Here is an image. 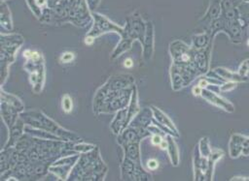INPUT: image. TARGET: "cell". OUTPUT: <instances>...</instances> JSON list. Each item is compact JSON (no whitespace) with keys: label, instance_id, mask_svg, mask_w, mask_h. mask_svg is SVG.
I'll use <instances>...</instances> for the list:
<instances>
[{"label":"cell","instance_id":"cell-25","mask_svg":"<svg viewBox=\"0 0 249 181\" xmlns=\"http://www.w3.org/2000/svg\"><path fill=\"white\" fill-rule=\"evenodd\" d=\"M124 66L126 68H131L132 66H134V61H132V59L131 58H127L124 62Z\"/></svg>","mask_w":249,"mask_h":181},{"label":"cell","instance_id":"cell-20","mask_svg":"<svg viewBox=\"0 0 249 181\" xmlns=\"http://www.w3.org/2000/svg\"><path fill=\"white\" fill-rule=\"evenodd\" d=\"M73 59H74V53H69V51L62 53V56H60V61H62V63H69V62H71Z\"/></svg>","mask_w":249,"mask_h":181},{"label":"cell","instance_id":"cell-11","mask_svg":"<svg viewBox=\"0 0 249 181\" xmlns=\"http://www.w3.org/2000/svg\"><path fill=\"white\" fill-rule=\"evenodd\" d=\"M127 117H128V108H123L117 111L116 116L110 125V129L114 134L119 135L124 128L128 127L127 125Z\"/></svg>","mask_w":249,"mask_h":181},{"label":"cell","instance_id":"cell-8","mask_svg":"<svg viewBox=\"0 0 249 181\" xmlns=\"http://www.w3.org/2000/svg\"><path fill=\"white\" fill-rule=\"evenodd\" d=\"M149 133L146 130H144L141 127H134V126H129V127L124 128L120 134L118 135L117 142L122 147H124L126 145L129 144V143L134 142H139L142 137L149 136Z\"/></svg>","mask_w":249,"mask_h":181},{"label":"cell","instance_id":"cell-19","mask_svg":"<svg viewBox=\"0 0 249 181\" xmlns=\"http://www.w3.org/2000/svg\"><path fill=\"white\" fill-rule=\"evenodd\" d=\"M199 150H201V156L209 157V155L211 154L210 147H209V144H208V140L206 137L201 139V142H199Z\"/></svg>","mask_w":249,"mask_h":181},{"label":"cell","instance_id":"cell-2","mask_svg":"<svg viewBox=\"0 0 249 181\" xmlns=\"http://www.w3.org/2000/svg\"><path fill=\"white\" fill-rule=\"evenodd\" d=\"M20 118L25 123V125L30 126L35 129H41L47 132L56 135L64 142H81V137H78L76 134L65 130L60 126L46 116L42 111H22L20 113Z\"/></svg>","mask_w":249,"mask_h":181},{"label":"cell","instance_id":"cell-6","mask_svg":"<svg viewBox=\"0 0 249 181\" xmlns=\"http://www.w3.org/2000/svg\"><path fill=\"white\" fill-rule=\"evenodd\" d=\"M80 153L69 155L59 158L56 162L52 163V165L49 168V171L57 175L59 179L66 180L68 179V176L73 169V166L76 165L80 158Z\"/></svg>","mask_w":249,"mask_h":181},{"label":"cell","instance_id":"cell-28","mask_svg":"<svg viewBox=\"0 0 249 181\" xmlns=\"http://www.w3.org/2000/svg\"><path fill=\"white\" fill-rule=\"evenodd\" d=\"M248 46H249V41H248Z\"/></svg>","mask_w":249,"mask_h":181},{"label":"cell","instance_id":"cell-4","mask_svg":"<svg viewBox=\"0 0 249 181\" xmlns=\"http://www.w3.org/2000/svg\"><path fill=\"white\" fill-rule=\"evenodd\" d=\"M134 85L121 90L111 91L106 95L98 108L97 113H111L126 108L131 98Z\"/></svg>","mask_w":249,"mask_h":181},{"label":"cell","instance_id":"cell-1","mask_svg":"<svg viewBox=\"0 0 249 181\" xmlns=\"http://www.w3.org/2000/svg\"><path fill=\"white\" fill-rule=\"evenodd\" d=\"M107 172V166L99 156V150L82 153L76 165L73 166L68 180H103Z\"/></svg>","mask_w":249,"mask_h":181},{"label":"cell","instance_id":"cell-18","mask_svg":"<svg viewBox=\"0 0 249 181\" xmlns=\"http://www.w3.org/2000/svg\"><path fill=\"white\" fill-rule=\"evenodd\" d=\"M62 110L64 111V113H71L72 108H73V101H72L71 97L67 95V94L62 97Z\"/></svg>","mask_w":249,"mask_h":181},{"label":"cell","instance_id":"cell-15","mask_svg":"<svg viewBox=\"0 0 249 181\" xmlns=\"http://www.w3.org/2000/svg\"><path fill=\"white\" fill-rule=\"evenodd\" d=\"M124 148V158L129 159L134 162L140 163V151H139V142H134L126 145Z\"/></svg>","mask_w":249,"mask_h":181},{"label":"cell","instance_id":"cell-27","mask_svg":"<svg viewBox=\"0 0 249 181\" xmlns=\"http://www.w3.org/2000/svg\"><path fill=\"white\" fill-rule=\"evenodd\" d=\"M37 2H38V5H39V6H41V5L45 4V2H46V1H45V0H38V1H37Z\"/></svg>","mask_w":249,"mask_h":181},{"label":"cell","instance_id":"cell-23","mask_svg":"<svg viewBox=\"0 0 249 181\" xmlns=\"http://www.w3.org/2000/svg\"><path fill=\"white\" fill-rule=\"evenodd\" d=\"M234 86H236V83L233 82H229L227 84H224L221 87V90H230V89H233Z\"/></svg>","mask_w":249,"mask_h":181},{"label":"cell","instance_id":"cell-21","mask_svg":"<svg viewBox=\"0 0 249 181\" xmlns=\"http://www.w3.org/2000/svg\"><path fill=\"white\" fill-rule=\"evenodd\" d=\"M147 166H148L150 171H154V169H156L159 166V163L156 159H150L147 162Z\"/></svg>","mask_w":249,"mask_h":181},{"label":"cell","instance_id":"cell-17","mask_svg":"<svg viewBox=\"0 0 249 181\" xmlns=\"http://www.w3.org/2000/svg\"><path fill=\"white\" fill-rule=\"evenodd\" d=\"M97 147L94 144H89V143H85V142H75L74 145H73V149L77 153H87V152H90L92 150Z\"/></svg>","mask_w":249,"mask_h":181},{"label":"cell","instance_id":"cell-12","mask_svg":"<svg viewBox=\"0 0 249 181\" xmlns=\"http://www.w3.org/2000/svg\"><path fill=\"white\" fill-rule=\"evenodd\" d=\"M201 96L204 97V99H206L208 102H210V103H212V104L218 106V107H220V108H222L223 110H226V111H234V107L230 104V103L225 101L224 99L220 98L219 96L215 95L213 92H211L209 89H207V88L202 89Z\"/></svg>","mask_w":249,"mask_h":181},{"label":"cell","instance_id":"cell-5","mask_svg":"<svg viewBox=\"0 0 249 181\" xmlns=\"http://www.w3.org/2000/svg\"><path fill=\"white\" fill-rule=\"evenodd\" d=\"M134 83V77L131 75H117L109 77L108 80L98 89L94 99V111L97 113L101 102L106 95L111 91L121 90V89L131 87Z\"/></svg>","mask_w":249,"mask_h":181},{"label":"cell","instance_id":"cell-7","mask_svg":"<svg viewBox=\"0 0 249 181\" xmlns=\"http://www.w3.org/2000/svg\"><path fill=\"white\" fill-rule=\"evenodd\" d=\"M121 176L124 180H146L150 175L141 168L140 163L124 158L121 166Z\"/></svg>","mask_w":249,"mask_h":181},{"label":"cell","instance_id":"cell-26","mask_svg":"<svg viewBox=\"0 0 249 181\" xmlns=\"http://www.w3.org/2000/svg\"><path fill=\"white\" fill-rule=\"evenodd\" d=\"M94 37L88 36V37H87V38L85 39V43H86V44H88V45H91L92 43L94 42Z\"/></svg>","mask_w":249,"mask_h":181},{"label":"cell","instance_id":"cell-22","mask_svg":"<svg viewBox=\"0 0 249 181\" xmlns=\"http://www.w3.org/2000/svg\"><path fill=\"white\" fill-rule=\"evenodd\" d=\"M152 143L154 145H160L161 142H163V137L160 134H154V136L152 137Z\"/></svg>","mask_w":249,"mask_h":181},{"label":"cell","instance_id":"cell-3","mask_svg":"<svg viewBox=\"0 0 249 181\" xmlns=\"http://www.w3.org/2000/svg\"><path fill=\"white\" fill-rule=\"evenodd\" d=\"M24 56L27 59L24 69L29 73V80L33 86V91L40 93L45 80L44 57L39 51H31L29 50L24 51Z\"/></svg>","mask_w":249,"mask_h":181},{"label":"cell","instance_id":"cell-24","mask_svg":"<svg viewBox=\"0 0 249 181\" xmlns=\"http://www.w3.org/2000/svg\"><path fill=\"white\" fill-rule=\"evenodd\" d=\"M201 91H202V88L201 86L197 85L195 87L193 88V94L196 96H199V95H201Z\"/></svg>","mask_w":249,"mask_h":181},{"label":"cell","instance_id":"cell-16","mask_svg":"<svg viewBox=\"0 0 249 181\" xmlns=\"http://www.w3.org/2000/svg\"><path fill=\"white\" fill-rule=\"evenodd\" d=\"M167 142H169L167 149H169L170 160H171V162H172L173 165L177 166L178 163H179V155H178L177 145H176L174 140H173L170 136H167Z\"/></svg>","mask_w":249,"mask_h":181},{"label":"cell","instance_id":"cell-13","mask_svg":"<svg viewBox=\"0 0 249 181\" xmlns=\"http://www.w3.org/2000/svg\"><path fill=\"white\" fill-rule=\"evenodd\" d=\"M151 108H152V111H153V113H154V116H155V118L157 119V121L160 123V124L169 128L170 131H172L173 133L176 135V136H178L177 130H176L173 122L169 118V116H167L166 114H164L163 111H161L158 108H155V107H151Z\"/></svg>","mask_w":249,"mask_h":181},{"label":"cell","instance_id":"cell-10","mask_svg":"<svg viewBox=\"0 0 249 181\" xmlns=\"http://www.w3.org/2000/svg\"><path fill=\"white\" fill-rule=\"evenodd\" d=\"M24 128H25V123L22 121V118L17 120V122L14 124L12 127L9 129V140L7 142L6 145L4 146V148H11L15 147L17 142H19L20 139L24 136Z\"/></svg>","mask_w":249,"mask_h":181},{"label":"cell","instance_id":"cell-9","mask_svg":"<svg viewBox=\"0 0 249 181\" xmlns=\"http://www.w3.org/2000/svg\"><path fill=\"white\" fill-rule=\"evenodd\" d=\"M22 108L14 105H11L9 103L1 101V116L2 120L4 121L5 124L7 125L8 128H11L12 126L17 122L19 119L20 113H22Z\"/></svg>","mask_w":249,"mask_h":181},{"label":"cell","instance_id":"cell-14","mask_svg":"<svg viewBox=\"0 0 249 181\" xmlns=\"http://www.w3.org/2000/svg\"><path fill=\"white\" fill-rule=\"evenodd\" d=\"M139 113V108H138V105H137V91H136V87L134 85V90H132V94H131V101H129V108H128V117H127V125H129V123L134 117L136 115V114Z\"/></svg>","mask_w":249,"mask_h":181}]
</instances>
